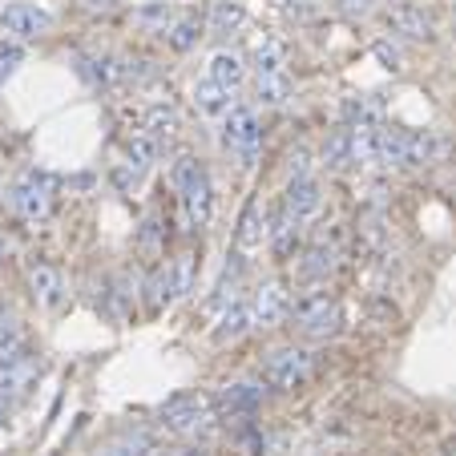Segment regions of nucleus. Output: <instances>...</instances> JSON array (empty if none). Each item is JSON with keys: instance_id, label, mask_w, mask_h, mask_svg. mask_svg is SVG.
<instances>
[{"instance_id": "obj_1", "label": "nucleus", "mask_w": 456, "mask_h": 456, "mask_svg": "<svg viewBox=\"0 0 456 456\" xmlns=\"http://www.w3.org/2000/svg\"><path fill=\"white\" fill-rule=\"evenodd\" d=\"M170 182L182 199V223L190 231H202V226L215 218V186H210L207 166L194 154H178L170 166Z\"/></svg>"}, {"instance_id": "obj_2", "label": "nucleus", "mask_w": 456, "mask_h": 456, "mask_svg": "<svg viewBox=\"0 0 456 456\" xmlns=\"http://www.w3.org/2000/svg\"><path fill=\"white\" fill-rule=\"evenodd\" d=\"M162 424L186 440H199L215 424V404L207 396H199V392H178V396H170L162 404Z\"/></svg>"}, {"instance_id": "obj_3", "label": "nucleus", "mask_w": 456, "mask_h": 456, "mask_svg": "<svg viewBox=\"0 0 456 456\" xmlns=\"http://www.w3.org/2000/svg\"><path fill=\"white\" fill-rule=\"evenodd\" d=\"M311 371H315V355L303 352V347H279V352H271L267 363H263V379H267L275 392H295V387H303L311 379Z\"/></svg>"}, {"instance_id": "obj_4", "label": "nucleus", "mask_w": 456, "mask_h": 456, "mask_svg": "<svg viewBox=\"0 0 456 456\" xmlns=\"http://www.w3.org/2000/svg\"><path fill=\"white\" fill-rule=\"evenodd\" d=\"M291 315H295V328L307 339H328L344 328V311H339V303L331 295H307V299H299L291 307Z\"/></svg>"}, {"instance_id": "obj_5", "label": "nucleus", "mask_w": 456, "mask_h": 456, "mask_svg": "<svg viewBox=\"0 0 456 456\" xmlns=\"http://www.w3.org/2000/svg\"><path fill=\"white\" fill-rule=\"evenodd\" d=\"M9 199H12V210H17L25 223H45L53 210V182L37 170H25L17 182H12Z\"/></svg>"}, {"instance_id": "obj_6", "label": "nucleus", "mask_w": 456, "mask_h": 456, "mask_svg": "<svg viewBox=\"0 0 456 456\" xmlns=\"http://www.w3.org/2000/svg\"><path fill=\"white\" fill-rule=\"evenodd\" d=\"M223 146L231 150L234 158H242V162H255L258 158V146H263V129H258V113L247 110V105H239V110L226 113V126H223Z\"/></svg>"}, {"instance_id": "obj_7", "label": "nucleus", "mask_w": 456, "mask_h": 456, "mask_svg": "<svg viewBox=\"0 0 456 456\" xmlns=\"http://www.w3.org/2000/svg\"><path fill=\"white\" fill-rule=\"evenodd\" d=\"M0 28L9 37H17V41H37V37H45L53 28V12L17 0V4H4V9H0Z\"/></svg>"}, {"instance_id": "obj_8", "label": "nucleus", "mask_w": 456, "mask_h": 456, "mask_svg": "<svg viewBox=\"0 0 456 456\" xmlns=\"http://www.w3.org/2000/svg\"><path fill=\"white\" fill-rule=\"evenodd\" d=\"M387 25L396 28L400 37H408V41H432V37H436V20H432V12L424 9V4H412V0L392 4V9H387Z\"/></svg>"}, {"instance_id": "obj_9", "label": "nucleus", "mask_w": 456, "mask_h": 456, "mask_svg": "<svg viewBox=\"0 0 456 456\" xmlns=\"http://www.w3.org/2000/svg\"><path fill=\"white\" fill-rule=\"evenodd\" d=\"M291 315V295H287L283 283H263L250 299V319H255V328H275L283 319Z\"/></svg>"}, {"instance_id": "obj_10", "label": "nucleus", "mask_w": 456, "mask_h": 456, "mask_svg": "<svg viewBox=\"0 0 456 456\" xmlns=\"http://www.w3.org/2000/svg\"><path fill=\"white\" fill-rule=\"evenodd\" d=\"M319 207H323V194H319V182L315 178H295L291 186H287L283 194V215L295 218V223H307V218L319 215Z\"/></svg>"}, {"instance_id": "obj_11", "label": "nucleus", "mask_w": 456, "mask_h": 456, "mask_svg": "<svg viewBox=\"0 0 456 456\" xmlns=\"http://www.w3.org/2000/svg\"><path fill=\"white\" fill-rule=\"evenodd\" d=\"M344 126L352 134H379L384 129V105H379V97H347Z\"/></svg>"}, {"instance_id": "obj_12", "label": "nucleus", "mask_w": 456, "mask_h": 456, "mask_svg": "<svg viewBox=\"0 0 456 456\" xmlns=\"http://www.w3.org/2000/svg\"><path fill=\"white\" fill-rule=\"evenodd\" d=\"M336 267H339V247L336 242H328V239H319V242H311L307 255H303L299 279H307V283H323Z\"/></svg>"}, {"instance_id": "obj_13", "label": "nucleus", "mask_w": 456, "mask_h": 456, "mask_svg": "<svg viewBox=\"0 0 456 456\" xmlns=\"http://www.w3.org/2000/svg\"><path fill=\"white\" fill-rule=\"evenodd\" d=\"M267 239H271L267 210H263V202H258V199H250V202H247V210H242V218H239L234 242H239V250H258Z\"/></svg>"}, {"instance_id": "obj_14", "label": "nucleus", "mask_w": 456, "mask_h": 456, "mask_svg": "<svg viewBox=\"0 0 456 456\" xmlns=\"http://www.w3.org/2000/svg\"><path fill=\"white\" fill-rule=\"evenodd\" d=\"M174 20H178V12H174L170 0H154V4L134 9V28H138V33H150V37H166L174 28Z\"/></svg>"}, {"instance_id": "obj_15", "label": "nucleus", "mask_w": 456, "mask_h": 456, "mask_svg": "<svg viewBox=\"0 0 456 456\" xmlns=\"http://www.w3.org/2000/svg\"><path fill=\"white\" fill-rule=\"evenodd\" d=\"M28 287H33L37 303H45V307H57V303L65 299V279H61V271L49 267V263L28 267Z\"/></svg>"}, {"instance_id": "obj_16", "label": "nucleus", "mask_w": 456, "mask_h": 456, "mask_svg": "<svg viewBox=\"0 0 456 456\" xmlns=\"http://www.w3.org/2000/svg\"><path fill=\"white\" fill-rule=\"evenodd\" d=\"M77 73L89 81V86H97V89H110V86H118V81H126V77H121V61L89 57V53H81V57H77Z\"/></svg>"}, {"instance_id": "obj_17", "label": "nucleus", "mask_w": 456, "mask_h": 456, "mask_svg": "<svg viewBox=\"0 0 456 456\" xmlns=\"http://www.w3.org/2000/svg\"><path fill=\"white\" fill-rule=\"evenodd\" d=\"M207 77L215 81V86H223V89L234 94V89L242 86V77H247V65H242L239 53H215L210 65H207Z\"/></svg>"}, {"instance_id": "obj_18", "label": "nucleus", "mask_w": 456, "mask_h": 456, "mask_svg": "<svg viewBox=\"0 0 456 456\" xmlns=\"http://www.w3.org/2000/svg\"><path fill=\"white\" fill-rule=\"evenodd\" d=\"M258 400H263V392H258L255 384H231L223 392V396H218V412L223 416H247V412H255L258 408Z\"/></svg>"}, {"instance_id": "obj_19", "label": "nucleus", "mask_w": 456, "mask_h": 456, "mask_svg": "<svg viewBox=\"0 0 456 456\" xmlns=\"http://www.w3.org/2000/svg\"><path fill=\"white\" fill-rule=\"evenodd\" d=\"M231 102H234L231 89L215 86L210 77L194 86V105H199V113H207V118H223V113H231Z\"/></svg>"}, {"instance_id": "obj_20", "label": "nucleus", "mask_w": 456, "mask_h": 456, "mask_svg": "<svg viewBox=\"0 0 456 456\" xmlns=\"http://www.w3.org/2000/svg\"><path fill=\"white\" fill-rule=\"evenodd\" d=\"M242 17H247V12H242L239 0H215V4H210V17H207V33L210 37H231L234 28L242 25Z\"/></svg>"}, {"instance_id": "obj_21", "label": "nucleus", "mask_w": 456, "mask_h": 456, "mask_svg": "<svg viewBox=\"0 0 456 456\" xmlns=\"http://www.w3.org/2000/svg\"><path fill=\"white\" fill-rule=\"evenodd\" d=\"M170 299H178L174 267H170V263H158L154 275H150V283H146V303H150V311H162Z\"/></svg>"}, {"instance_id": "obj_22", "label": "nucleus", "mask_w": 456, "mask_h": 456, "mask_svg": "<svg viewBox=\"0 0 456 456\" xmlns=\"http://www.w3.org/2000/svg\"><path fill=\"white\" fill-rule=\"evenodd\" d=\"M250 328H255V319H250V303H231V307L223 311V319H218L215 339H218V344H226V339L247 336Z\"/></svg>"}, {"instance_id": "obj_23", "label": "nucleus", "mask_w": 456, "mask_h": 456, "mask_svg": "<svg viewBox=\"0 0 456 456\" xmlns=\"http://www.w3.org/2000/svg\"><path fill=\"white\" fill-rule=\"evenodd\" d=\"M202 37H207V20L202 17H178L174 20V28L166 33V45H170L174 53H190Z\"/></svg>"}, {"instance_id": "obj_24", "label": "nucleus", "mask_w": 456, "mask_h": 456, "mask_svg": "<svg viewBox=\"0 0 456 456\" xmlns=\"http://www.w3.org/2000/svg\"><path fill=\"white\" fill-rule=\"evenodd\" d=\"M255 94L263 105H283L291 97V73H255Z\"/></svg>"}, {"instance_id": "obj_25", "label": "nucleus", "mask_w": 456, "mask_h": 456, "mask_svg": "<svg viewBox=\"0 0 456 456\" xmlns=\"http://www.w3.org/2000/svg\"><path fill=\"white\" fill-rule=\"evenodd\" d=\"M178 110H174V105H150L146 110V134L150 138H158V142H166V138H174V134H178Z\"/></svg>"}, {"instance_id": "obj_26", "label": "nucleus", "mask_w": 456, "mask_h": 456, "mask_svg": "<svg viewBox=\"0 0 456 456\" xmlns=\"http://www.w3.org/2000/svg\"><path fill=\"white\" fill-rule=\"evenodd\" d=\"M255 73H287V45L279 37L258 41L255 49Z\"/></svg>"}, {"instance_id": "obj_27", "label": "nucleus", "mask_w": 456, "mask_h": 456, "mask_svg": "<svg viewBox=\"0 0 456 456\" xmlns=\"http://www.w3.org/2000/svg\"><path fill=\"white\" fill-rule=\"evenodd\" d=\"M323 166L328 170H347L352 162V134H347V126H339L336 134L328 138V146H323Z\"/></svg>"}, {"instance_id": "obj_28", "label": "nucleus", "mask_w": 456, "mask_h": 456, "mask_svg": "<svg viewBox=\"0 0 456 456\" xmlns=\"http://www.w3.org/2000/svg\"><path fill=\"white\" fill-rule=\"evenodd\" d=\"M158 150H162V142H158V138H150L146 129H142V134H134V138L126 142V154H129V162H134V166H142V170H146V166H154Z\"/></svg>"}, {"instance_id": "obj_29", "label": "nucleus", "mask_w": 456, "mask_h": 456, "mask_svg": "<svg viewBox=\"0 0 456 456\" xmlns=\"http://www.w3.org/2000/svg\"><path fill=\"white\" fill-rule=\"evenodd\" d=\"M97 456H158V452L146 436H121V440H113V444H105Z\"/></svg>"}, {"instance_id": "obj_30", "label": "nucleus", "mask_w": 456, "mask_h": 456, "mask_svg": "<svg viewBox=\"0 0 456 456\" xmlns=\"http://www.w3.org/2000/svg\"><path fill=\"white\" fill-rule=\"evenodd\" d=\"M331 9L347 20H368L379 9V0H331Z\"/></svg>"}, {"instance_id": "obj_31", "label": "nucleus", "mask_w": 456, "mask_h": 456, "mask_svg": "<svg viewBox=\"0 0 456 456\" xmlns=\"http://www.w3.org/2000/svg\"><path fill=\"white\" fill-rule=\"evenodd\" d=\"M287 174L295 178H311V150L307 146H295L291 154H287Z\"/></svg>"}, {"instance_id": "obj_32", "label": "nucleus", "mask_w": 456, "mask_h": 456, "mask_svg": "<svg viewBox=\"0 0 456 456\" xmlns=\"http://www.w3.org/2000/svg\"><path fill=\"white\" fill-rule=\"evenodd\" d=\"M138 247H142V250H150V255H154V250L162 247V226H158V218H150V223L142 226V234H138Z\"/></svg>"}, {"instance_id": "obj_33", "label": "nucleus", "mask_w": 456, "mask_h": 456, "mask_svg": "<svg viewBox=\"0 0 456 456\" xmlns=\"http://www.w3.org/2000/svg\"><path fill=\"white\" fill-rule=\"evenodd\" d=\"M20 61H25V53H20V49H4V53H0V86H4V81L17 73Z\"/></svg>"}, {"instance_id": "obj_34", "label": "nucleus", "mask_w": 456, "mask_h": 456, "mask_svg": "<svg viewBox=\"0 0 456 456\" xmlns=\"http://www.w3.org/2000/svg\"><path fill=\"white\" fill-rule=\"evenodd\" d=\"M376 57L384 61V69H392V73L400 69V53L392 49V45H387V41H379V45H376Z\"/></svg>"}, {"instance_id": "obj_35", "label": "nucleus", "mask_w": 456, "mask_h": 456, "mask_svg": "<svg viewBox=\"0 0 456 456\" xmlns=\"http://www.w3.org/2000/svg\"><path fill=\"white\" fill-rule=\"evenodd\" d=\"M0 412H4V396H0Z\"/></svg>"}, {"instance_id": "obj_36", "label": "nucleus", "mask_w": 456, "mask_h": 456, "mask_svg": "<svg viewBox=\"0 0 456 456\" xmlns=\"http://www.w3.org/2000/svg\"><path fill=\"white\" fill-rule=\"evenodd\" d=\"M174 456H178V452H174Z\"/></svg>"}]
</instances>
